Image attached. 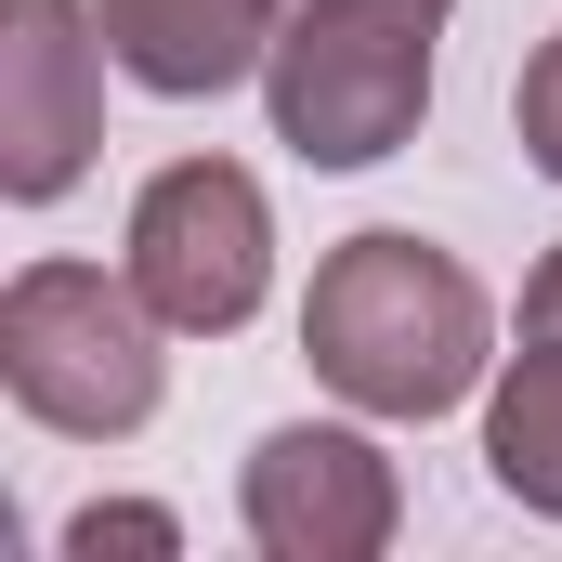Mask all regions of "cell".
<instances>
[{"label": "cell", "mask_w": 562, "mask_h": 562, "mask_svg": "<svg viewBox=\"0 0 562 562\" xmlns=\"http://www.w3.org/2000/svg\"><path fill=\"white\" fill-rule=\"evenodd\" d=\"M301 353H314V380H327L353 419H445V406H471L484 367H497V301L471 288L458 249L380 223V236H340V249L314 262Z\"/></svg>", "instance_id": "1"}, {"label": "cell", "mask_w": 562, "mask_h": 562, "mask_svg": "<svg viewBox=\"0 0 562 562\" xmlns=\"http://www.w3.org/2000/svg\"><path fill=\"white\" fill-rule=\"evenodd\" d=\"M157 340L170 327L105 262H26L0 288V393L66 445H119V431L157 419V380H170Z\"/></svg>", "instance_id": "2"}, {"label": "cell", "mask_w": 562, "mask_h": 562, "mask_svg": "<svg viewBox=\"0 0 562 562\" xmlns=\"http://www.w3.org/2000/svg\"><path fill=\"white\" fill-rule=\"evenodd\" d=\"M262 105L301 170H380L431 119V26L380 0H301L262 53Z\"/></svg>", "instance_id": "3"}, {"label": "cell", "mask_w": 562, "mask_h": 562, "mask_svg": "<svg viewBox=\"0 0 562 562\" xmlns=\"http://www.w3.org/2000/svg\"><path fill=\"white\" fill-rule=\"evenodd\" d=\"M132 288L170 340H236L276 288V210L236 157H170L132 196Z\"/></svg>", "instance_id": "4"}, {"label": "cell", "mask_w": 562, "mask_h": 562, "mask_svg": "<svg viewBox=\"0 0 562 562\" xmlns=\"http://www.w3.org/2000/svg\"><path fill=\"white\" fill-rule=\"evenodd\" d=\"M105 13L79 0H0V196L53 210L105 144Z\"/></svg>", "instance_id": "5"}, {"label": "cell", "mask_w": 562, "mask_h": 562, "mask_svg": "<svg viewBox=\"0 0 562 562\" xmlns=\"http://www.w3.org/2000/svg\"><path fill=\"white\" fill-rule=\"evenodd\" d=\"M236 510H249V550H262V562H380V550H393V524H406V484H393L380 431H353V419H288V431L249 445Z\"/></svg>", "instance_id": "6"}, {"label": "cell", "mask_w": 562, "mask_h": 562, "mask_svg": "<svg viewBox=\"0 0 562 562\" xmlns=\"http://www.w3.org/2000/svg\"><path fill=\"white\" fill-rule=\"evenodd\" d=\"M92 13H105L119 79L157 105H210V92L262 79V53H276V0H92Z\"/></svg>", "instance_id": "7"}, {"label": "cell", "mask_w": 562, "mask_h": 562, "mask_svg": "<svg viewBox=\"0 0 562 562\" xmlns=\"http://www.w3.org/2000/svg\"><path fill=\"white\" fill-rule=\"evenodd\" d=\"M484 471L497 497H524L537 524H562V340H524L484 393Z\"/></svg>", "instance_id": "8"}, {"label": "cell", "mask_w": 562, "mask_h": 562, "mask_svg": "<svg viewBox=\"0 0 562 562\" xmlns=\"http://www.w3.org/2000/svg\"><path fill=\"white\" fill-rule=\"evenodd\" d=\"M105 550L170 562V550H183V524H170L157 497H92V510H66V562H105Z\"/></svg>", "instance_id": "9"}, {"label": "cell", "mask_w": 562, "mask_h": 562, "mask_svg": "<svg viewBox=\"0 0 562 562\" xmlns=\"http://www.w3.org/2000/svg\"><path fill=\"white\" fill-rule=\"evenodd\" d=\"M510 132H524V157L562 183V26L537 40V66H524V92H510Z\"/></svg>", "instance_id": "10"}, {"label": "cell", "mask_w": 562, "mask_h": 562, "mask_svg": "<svg viewBox=\"0 0 562 562\" xmlns=\"http://www.w3.org/2000/svg\"><path fill=\"white\" fill-rule=\"evenodd\" d=\"M524 340H562V249L524 276Z\"/></svg>", "instance_id": "11"}, {"label": "cell", "mask_w": 562, "mask_h": 562, "mask_svg": "<svg viewBox=\"0 0 562 562\" xmlns=\"http://www.w3.org/2000/svg\"><path fill=\"white\" fill-rule=\"evenodd\" d=\"M380 13H419V26H445V13H458V0H380Z\"/></svg>", "instance_id": "12"}]
</instances>
